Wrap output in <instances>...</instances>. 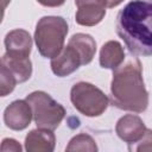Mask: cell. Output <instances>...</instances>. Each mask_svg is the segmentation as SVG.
<instances>
[{"label": "cell", "instance_id": "obj_15", "mask_svg": "<svg viewBox=\"0 0 152 152\" xmlns=\"http://www.w3.org/2000/svg\"><path fill=\"white\" fill-rule=\"evenodd\" d=\"M65 152H97V145L91 135L80 133L70 139Z\"/></svg>", "mask_w": 152, "mask_h": 152}, {"label": "cell", "instance_id": "obj_2", "mask_svg": "<svg viewBox=\"0 0 152 152\" xmlns=\"http://www.w3.org/2000/svg\"><path fill=\"white\" fill-rule=\"evenodd\" d=\"M110 101L124 110L141 113L148 106V93L142 80L141 63L137 57L128 58L113 70Z\"/></svg>", "mask_w": 152, "mask_h": 152}, {"label": "cell", "instance_id": "obj_8", "mask_svg": "<svg viewBox=\"0 0 152 152\" xmlns=\"http://www.w3.org/2000/svg\"><path fill=\"white\" fill-rule=\"evenodd\" d=\"M6 56L12 58H30L32 49V38L23 28L10 31L5 37Z\"/></svg>", "mask_w": 152, "mask_h": 152}, {"label": "cell", "instance_id": "obj_10", "mask_svg": "<svg viewBox=\"0 0 152 152\" xmlns=\"http://www.w3.org/2000/svg\"><path fill=\"white\" fill-rule=\"evenodd\" d=\"M80 65H82L80 55L74 48L69 45H66L57 57L51 59V70L59 77L69 76L76 71Z\"/></svg>", "mask_w": 152, "mask_h": 152}, {"label": "cell", "instance_id": "obj_1", "mask_svg": "<svg viewBox=\"0 0 152 152\" xmlns=\"http://www.w3.org/2000/svg\"><path fill=\"white\" fill-rule=\"evenodd\" d=\"M116 33L131 53L152 56V1H129L116 17Z\"/></svg>", "mask_w": 152, "mask_h": 152}, {"label": "cell", "instance_id": "obj_5", "mask_svg": "<svg viewBox=\"0 0 152 152\" xmlns=\"http://www.w3.org/2000/svg\"><path fill=\"white\" fill-rule=\"evenodd\" d=\"M70 100L74 107L86 116H100L108 107L107 95L88 82L75 83L70 90Z\"/></svg>", "mask_w": 152, "mask_h": 152}, {"label": "cell", "instance_id": "obj_16", "mask_svg": "<svg viewBox=\"0 0 152 152\" xmlns=\"http://www.w3.org/2000/svg\"><path fill=\"white\" fill-rule=\"evenodd\" d=\"M17 83L18 82L15 77L13 76V74L5 65L1 64V68H0V94L1 96H6L7 94L12 93Z\"/></svg>", "mask_w": 152, "mask_h": 152}, {"label": "cell", "instance_id": "obj_6", "mask_svg": "<svg viewBox=\"0 0 152 152\" xmlns=\"http://www.w3.org/2000/svg\"><path fill=\"white\" fill-rule=\"evenodd\" d=\"M120 2H108V1H75L77 7L76 23L82 26H95L106 15V10L108 6H116Z\"/></svg>", "mask_w": 152, "mask_h": 152}, {"label": "cell", "instance_id": "obj_12", "mask_svg": "<svg viewBox=\"0 0 152 152\" xmlns=\"http://www.w3.org/2000/svg\"><path fill=\"white\" fill-rule=\"evenodd\" d=\"M125 59V51L122 45L116 40L104 43L100 50V65L106 69H118Z\"/></svg>", "mask_w": 152, "mask_h": 152}, {"label": "cell", "instance_id": "obj_3", "mask_svg": "<svg viewBox=\"0 0 152 152\" xmlns=\"http://www.w3.org/2000/svg\"><path fill=\"white\" fill-rule=\"evenodd\" d=\"M68 34V23L62 17L46 15L38 20L34 30V42L39 53L45 58L57 57L64 49Z\"/></svg>", "mask_w": 152, "mask_h": 152}, {"label": "cell", "instance_id": "obj_18", "mask_svg": "<svg viewBox=\"0 0 152 152\" xmlns=\"http://www.w3.org/2000/svg\"><path fill=\"white\" fill-rule=\"evenodd\" d=\"M0 152H23L21 145L12 138H5L1 142V150Z\"/></svg>", "mask_w": 152, "mask_h": 152}, {"label": "cell", "instance_id": "obj_9", "mask_svg": "<svg viewBox=\"0 0 152 152\" xmlns=\"http://www.w3.org/2000/svg\"><path fill=\"white\" fill-rule=\"evenodd\" d=\"M146 129L147 128L145 127L144 121L134 114L124 115L118 120L115 126V132L118 137L128 144L139 140L144 135Z\"/></svg>", "mask_w": 152, "mask_h": 152}, {"label": "cell", "instance_id": "obj_17", "mask_svg": "<svg viewBox=\"0 0 152 152\" xmlns=\"http://www.w3.org/2000/svg\"><path fill=\"white\" fill-rule=\"evenodd\" d=\"M129 152H152V129H146L144 135L134 141L128 144Z\"/></svg>", "mask_w": 152, "mask_h": 152}, {"label": "cell", "instance_id": "obj_11", "mask_svg": "<svg viewBox=\"0 0 152 152\" xmlns=\"http://www.w3.org/2000/svg\"><path fill=\"white\" fill-rule=\"evenodd\" d=\"M56 137L52 131L32 129L25 138L26 152H53Z\"/></svg>", "mask_w": 152, "mask_h": 152}, {"label": "cell", "instance_id": "obj_4", "mask_svg": "<svg viewBox=\"0 0 152 152\" xmlns=\"http://www.w3.org/2000/svg\"><path fill=\"white\" fill-rule=\"evenodd\" d=\"M25 100L32 109L33 120L39 129L53 131L65 116V108L45 91H33Z\"/></svg>", "mask_w": 152, "mask_h": 152}, {"label": "cell", "instance_id": "obj_13", "mask_svg": "<svg viewBox=\"0 0 152 152\" xmlns=\"http://www.w3.org/2000/svg\"><path fill=\"white\" fill-rule=\"evenodd\" d=\"M68 45L74 48L77 51V53L81 57L82 65L89 64L93 61L96 52V42L90 34H87V33L74 34L70 38Z\"/></svg>", "mask_w": 152, "mask_h": 152}, {"label": "cell", "instance_id": "obj_7", "mask_svg": "<svg viewBox=\"0 0 152 152\" xmlns=\"http://www.w3.org/2000/svg\"><path fill=\"white\" fill-rule=\"evenodd\" d=\"M32 118V109L26 100L13 101L4 112V121L6 126L13 131L25 129L30 125Z\"/></svg>", "mask_w": 152, "mask_h": 152}, {"label": "cell", "instance_id": "obj_14", "mask_svg": "<svg viewBox=\"0 0 152 152\" xmlns=\"http://www.w3.org/2000/svg\"><path fill=\"white\" fill-rule=\"evenodd\" d=\"M1 64L13 74L18 83H23L31 77L32 63L30 58H12L4 55L1 58Z\"/></svg>", "mask_w": 152, "mask_h": 152}]
</instances>
